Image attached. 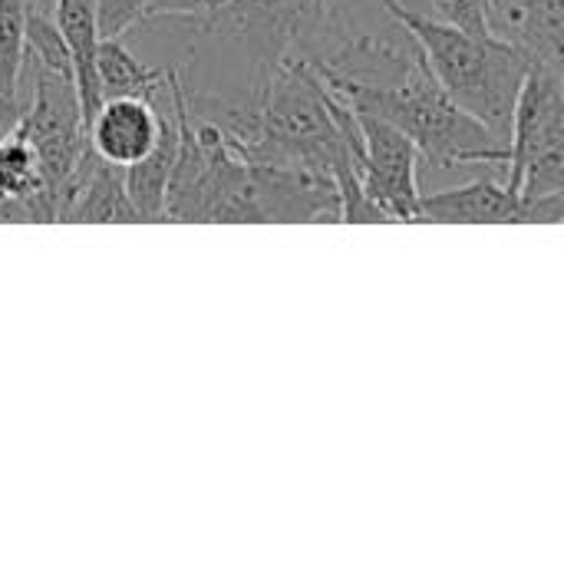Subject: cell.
Instances as JSON below:
<instances>
[{
  "label": "cell",
  "instance_id": "cell-1",
  "mask_svg": "<svg viewBox=\"0 0 564 564\" xmlns=\"http://www.w3.org/2000/svg\"><path fill=\"white\" fill-rule=\"evenodd\" d=\"M334 96L403 129L423 159L440 169H499L509 165V139L466 112L433 76L426 56L400 83H354L321 76Z\"/></svg>",
  "mask_w": 564,
  "mask_h": 564
},
{
  "label": "cell",
  "instance_id": "cell-8",
  "mask_svg": "<svg viewBox=\"0 0 564 564\" xmlns=\"http://www.w3.org/2000/svg\"><path fill=\"white\" fill-rule=\"evenodd\" d=\"M420 221L440 225H525V202L499 175L473 178L459 188L423 195Z\"/></svg>",
  "mask_w": 564,
  "mask_h": 564
},
{
  "label": "cell",
  "instance_id": "cell-17",
  "mask_svg": "<svg viewBox=\"0 0 564 564\" xmlns=\"http://www.w3.org/2000/svg\"><path fill=\"white\" fill-rule=\"evenodd\" d=\"M212 0H152L145 20H162V17H178V20H202Z\"/></svg>",
  "mask_w": 564,
  "mask_h": 564
},
{
  "label": "cell",
  "instance_id": "cell-7",
  "mask_svg": "<svg viewBox=\"0 0 564 564\" xmlns=\"http://www.w3.org/2000/svg\"><path fill=\"white\" fill-rule=\"evenodd\" d=\"M162 112L152 96H109L89 122V145L99 159L129 169L159 142Z\"/></svg>",
  "mask_w": 564,
  "mask_h": 564
},
{
  "label": "cell",
  "instance_id": "cell-3",
  "mask_svg": "<svg viewBox=\"0 0 564 564\" xmlns=\"http://www.w3.org/2000/svg\"><path fill=\"white\" fill-rule=\"evenodd\" d=\"M506 185L525 202V225L564 221V76L532 63L509 142Z\"/></svg>",
  "mask_w": 564,
  "mask_h": 564
},
{
  "label": "cell",
  "instance_id": "cell-2",
  "mask_svg": "<svg viewBox=\"0 0 564 564\" xmlns=\"http://www.w3.org/2000/svg\"><path fill=\"white\" fill-rule=\"evenodd\" d=\"M400 23L416 36L433 76L479 122L512 142L516 106L532 59L506 36H482L443 23L430 13L390 3Z\"/></svg>",
  "mask_w": 564,
  "mask_h": 564
},
{
  "label": "cell",
  "instance_id": "cell-18",
  "mask_svg": "<svg viewBox=\"0 0 564 564\" xmlns=\"http://www.w3.org/2000/svg\"><path fill=\"white\" fill-rule=\"evenodd\" d=\"M20 221H30V212L20 202L0 195V225H20Z\"/></svg>",
  "mask_w": 564,
  "mask_h": 564
},
{
  "label": "cell",
  "instance_id": "cell-6",
  "mask_svg": "<svg viewBox=\"0 0 564 564\" xmlns=\"http://www.w3.org/2000/svg\"><path fill=\"white\" fill-rule=\"evenodd\" d=\"M56 221H83V225L139 221V212L126 188V169L99 159L89 145L76 162V169L56 188Z\"/></svg>",
  "mask_w": 564,
  "mask_h": 564
},
{
  "label": "cell",
  "instance_id": "cell-16",
  "mask_svg": "<svg viewBox=\"0 0 564 564\" xmlns=\"http://www.w3.org/2000/svg\"><path fill=\"white\" fill-rule=\"evenodd\" d=\"M149 3L152 0H99V36H122L149 17Z\"/></svg>",
  "mask_w": 564,
  "mask_h": 564
},
{
  "label": "cell",
  "instance_id": "cell-12",
  "mask_svg": "<svg viewBox=\"0 0 564 564\" xmlns=\"http://www.w3.org/2000/svg\"><path fill=\"white\" fill-rule=\"evenodd\" d=\"M96 76L102 99L109 96H152L169 86V69L142 63L119 36L99 40L96 50Z\"/></svg>",
  "mask_w": 564,
  "mask_h": 564
},
{
  "label": "cell",
  "instance_id": "cell-5",
  "mask_svg": "<svg viewBox=\"0 0 564 564\" xmlns=\"http://www.w3.org/2000/svg\"><path fill=\"white\" fill-rule=\"evenodd\" d=\"M357 126L364 135L360 178L367 195L390 215V221H420V149L393 122L357 109Z\"/></svg>",
  "mask_w": 564,
  "mask_h": 564
},
{
  "label": "cell",
  "instance_id": "cell-4",
  "mask_svg": "<svg viewBox=\"0 0 564 564\" xmlns=\"http://www.w3.org/2000/svg\"><path fill=\"white\" fill-rule=\"evenodd\" d=\"M33 96L26 109H20L13 129L30 139L40 155L43 178L50 192L63 185V178L76 169L83 152L89 149V129L83 119L76 83L53 73H33Z\"/></svg>",
  "mask_w": 564,
  "mask_h": 564
},
{
  "label": "cell",
  "instance_id": "cell-9",
  "mask_svg": "<svg viewBox=\"0 0 564 564\" xmlns=\"http://www.w3.org/2000/svg\"><path fill=\"white\" fill-rule=\"evenodd\" d=\"M492 30L564 76V0H492Z\"/></svg>",
  "mask_w": 564,
  "mask_h": 564
},
{
  "label": "cell",
  "instance_id": "cell-13",
  "mask_svg": "<svg viewBox=\"0 0 564 564\" xmlns=\"http://www.w3.org/2000/svg\"><path fill=\"white\" fill-rule=\"evenodd\" d=\"M26 66H33V73H53L73 79V53L56 17H46L30 0H26Z\"/></svg>",
  "mask_w": 564,
  "mask_h": 564
},
{
  "label": "cell",
  "instance_id": "cell-15",
  "mask_svg": "<svg viewBox=\"0 0 564 564\" xmlns=\"http://www.w3.org/2000/svg\"><path fill=\"white\" fill-rule=\"evenodd\" d=\"M430 17L453 23L469 33L496 36L492 30V0H430Z\"/></svg>",
  "mask_w": 564,
  "mask_h": 564
},
{
  "label": "cell",
  "instance_id": "cell-14",
  "mask_svg": "<svg viewBox=\"0 0 564 564\" xmlns=\"http://www.w3.org/2000/svg\"><path fill=\"white\" fill-rule=\"evenodd\" d=\"M26 69V0H0V96L17 99Z\"/></svg>",
  "mask_w": 564,
  "mask_h": 564
},
{
  "label": "cell",
  "instance_id": "cell-20",
  "mask_svg": "<svg viewBox=\"0 0 564 564\" xmlns=\"http://www.w3.org/2000/svg\"><path fill=\"white\" fill-rule=\"evenodd\" d=\"M3 132H7V126H0V139H3Z\"/></svg>",
  "mask_w": 564,
  "mask_h": 564
},
{
  "label": "cell",
  "instance_id": "cell-19",
  "mask_svg": "<svg viewBox=\"0 0 564 564\" xmlns=\"http://www.w3.org/2000/svg\"><path fill=\"white\" fill-rule=\"evenodd\" d=\"M17 116H20V102L17 99H7V96H0V126H13L17 122Z\"/></svg>",
  "mask_w": 564,
  "mask_h": 564
},
{
  "label": "cell",
  "instance_id": "cell-11",
  "mask_svg": "<svg viewBox=\"0 0 564 564\" xmlns=\"http://www.w3.org/2000/svg\"><path fill=\"white\" fill-rule=\"evenodd\" d=\"M178 145H182V122L175 106L169 102V112H162L159 142L145 159L126 169V188L139 212V221H165V195L178 159Z\"/></svg>",
  "mask_w": 564,
  "mask_h": 564
},
{
  "label": "cell",
  "instance_id": "cell-10",
  "mask_svg": "<svg viewBox=\"0 0 564 564\" xmlns=\"http://www.w3.org/2000/svg\"><path fill=\"white\" fill-rule=\"evenodd\" d=\"M53 17L73 53V83L79 93L86 129L102 106V89L96 76V50H99V0H53Z\"/></svg>",
  "mask_w": 564,
  "mask_h": 564
}]
</instances>
